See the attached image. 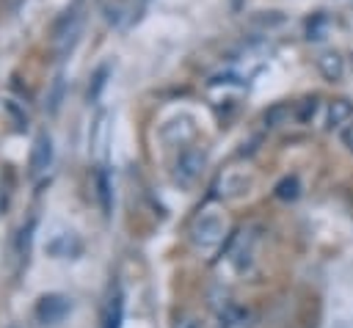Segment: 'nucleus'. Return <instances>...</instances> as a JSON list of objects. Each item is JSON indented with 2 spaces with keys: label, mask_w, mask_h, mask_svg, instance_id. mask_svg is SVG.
Here are the masks:
<instances>
[{
  "label": "nucleus",
  "mask_w": 353,
  "mask_h": 328,
  "mask_svg": "<svg viewBox=\"0 0 353 328\" xmlns=\"http://www.w3.org/2000/svg\"><path fill=\"white\" fill-rule=\"evenodd\" d=\"M69 311H72V298L69 295H61V292H47L33 306V317L41 325H58Z\"/></svg>",
  "instance_id": "1"
},
{
  "label": "nucleus",
  "mask_w": 353,
  "mask_h": 328,
  "mask_svg": "<svg viewBox=\"0 0 353 328\" xmlns=\"http://www.w3.org/2000/svg\"><path fill=\"white\" fill-rule=\"evenodd\" d=\"M77 33H80V8H77V6H69V8L61 11V17L52 22V36H50V39L58 44V52L66 55V52L72 50V44H74Z\"/></svg>",
  "instance_id": "2"
},
{
  "label": "nucleus",
  "mask_w": 353,
  "mask_h": 328,
  "mask_svg": "<svg viewBox=\"0 0 353 328\" xmlns=\"http://www.w3.org/2000/svg\"><path fill=\"white\" fill-rule=\"evenodd\" d=\"M190 237H193V243H196L199 248H204V251L215 248V245L221 243V237H223V221H221V215H215V212H201V215L193 221Z\"/></svg>",
  "instance_id": "3"
},
{
  "label": "nucleus",
  "mask_w": 353,
  "mask_h": 328,
  "mask_svg": "<svg viewBox=\"0 0 353 328\" xmlns=\"http://www.w3.org/2000/svg\"><path fill=\"white\" fill-rule=\"evenodd\" d=\"M204 168V152L196 149V146H185L179 154H176V165H174V174L182 185H193L199 179Z\"/></svg>",
  "instance_id": "4"
},
{
  "label": "nucleus",
  "mask_w": 353,
  "mask_h": 328,
  "mask_svg": "<svg viewBox=\"0 0 353 328\" xmlns=\"http://www.w3.org/2000/svg\"><path fill=\"white\" fill-rule=\"evenodd\" d=\"M52 135L50 132H39L36 141H33V149H30V174L33 176H41L50 165H52Z\"/></svg>",
  "instance_id": "5"
},
{
  "label": "nucleus",
  "mask_w": 353,
  "mask_h": 328,
  "mask_svg": "<svg viewBox=\"0 0 353 328\" xmlns=\"http://www.w3.org/2000/svg\"><path fill=\"white\" fill-rule=\"evenodd\" d=\"M80 240H77V234L74 232H61V234H55L50 243H47V254L52 256V259H74L77 254H80Z\"/></svg>",
  "instance_id": "6"
},
{
  "label": "nucleus",
  "mask_w": 353,
  "mask_h": 328,
  "mask_svg": "<svg viewBox=\"0 0 353 328\" xmlns=\"http://www.w3.org/2000/svg\"><path fill=\"white\" fill-rule=\"evenodd\" d=\"M317 72H320L328 83H339V80L345 77V58H342L336 50L320 52V55H317Z\"/></svg>",
  "instance_id": "7"
},
{
  "label": "nucleus",
  "mask_w": 353,
  "mask_h": 328,
  "mask_svg": "<svg viewBox=\"0 0 353 328\" xmlns=\"http://www.w3.org/2000/svg\"><path fill=\"white\" fill-rule=\"evenodd\" d=\"M121 320H124V295L121 289H113L102 309V328H121Z\"/></svg>",
  "instance_id": "8"
},
{
  "label": "nucleus",
  "mask_w": 353,
  "mask_h": 328,
  "mask_svg": "<svg viewBox=\"0 0 353 328\" xmlns=\"http://www.w3.org/2000/svg\"><path fill=\"white\" fill-rule=\"evenodd\" d=\"M350 119H353V102H350V99L339 96V99H334V102L328 105V113H325V124H328V130L345 127Z\"/></svg>",
  "instance_id": "9"
},
{
  "label": "nucleus",
  "mask_w": 353,
  "mask_h": 328,
  "mask_svg": "<svg viewBox=\"0 0 353 328\" xmlns=\"http://www.w3.org/2000/svg\"><path fill=\"white\" fill-rule=\"evenodd\" d=\"M94 187H97V201L102 207V215H110L113 212V182H110V174L105 168L97 171Z\"/></svg>",
  "instance_id": "10"
},
{
  "label": "nucleus",
  "mask_w": 353,
  "mask_h": 328,
  "mask_svg": "<svg viewBox=\"0 0 353 328\" xmlns=\"http://www.w3.org/2000/svg\"><path fill=\"white\" fill-rule=\"evenodd\" d=\"M108 77H110V66H108V63H102V66L94 69L91 83H88V94H85L88 105H97V102H99V96H102L105 85H108Z\"/></svg>",
  "instance_id": "11"
},
{
  "label": "nucleus",
  "mask_w": 353,
  "mask_h": 328,
  "mask_svg": "<svg viewBox=\"0 0 353 328\" xmlns=\"http://www.w3.org/2000/svg\"><path fill=\"white\" fill-rule=\"evenodd\" d=\"M63 91H66V80H63V74H55V77H52V83H50V91H47V102H44L50 116H55V113L61 110Z\"/></svg>",
  "instance_id": "12"
},
{
  "label": "nucleus",
  "mask_w": 353,
  "mask_h": 328,
  "mask_svg": "<svg viewBox=\"0 0 353 328\" xmlns=\"http://www.w3.org/2000/svg\"><path fill=\"white\" fill-rule=\"evenodd\" d=\"M3 107H6V113H8V119L14 121L17 130H25V127H28L30 116H28V110H25V102H19V99H14V96H6V99H3Z\"/></svg>",
  "instance_id": "13"
},
{
  "label": "nucleus",
  "mask_w": 353,
  "mask_h": 328,
  "mask_svg": "<svg viewBox=\"0 0 353 328\" xmlns=\"http://www.w3.org/2000/svg\"><path fill=\"white\" fill-rule=\"evenodd\" d=\"M317 110H320V99H317V96H306V99H301V102L295 105L292 116H295L298 124H312L314 116H317Z\"/></svg>",
  "instance_id": "14"
},
{
  "label": "nucleus",
  "mask_w": 353,
  "mask_h": 328,
  "mask_svg": "<svg viewBox=\"0 0 353 328\" xmlns=\"http://www.w3.org/2000/svg\"><path fill=\"white\" fill-rule=\"evenodd\" d=\"M273 190H276V198H281V201H295V198L301 196V179H298L295 174H290V176H284Z\"/></svg>",
  "instance_id": "15"
},
{
  "label": "nucleus",
  "mask_w": 353,
  "mask_h": 328,
  "mask_svg": "<svg viewBox=\"0 0 353 328\" xmlns=\"http://www.w3.org/2000/svg\"><path fill=\"white\" fill-rule=\"evenodd\" d=\"M292 110H295V107H290V102H276V105H270V107L265 110V124H268V127H281V124L290 119Z\"/></svg>",
  "instance_id": "16"
},
{
  "label": "nucleus",
  "mask_w": 353,
  "mask_h": 328,
  "mask_svg": "<svg viewBox=\"0 0 353 328\" xmlns=\"http://www.w3.org/2000/svg\"><path fill=\"white\" fill-rule=\"evenodd\" d=\"M251 22H254L256 28H262V30H273V28H281V25L287 22V17H284L281 11H259Z\"/></svg>",
  "instance_id": "17"
},
{
  "label": "nucleus",
  "mask_w": 353,
  "mask_h": 328,
  "mask_svg": "<svg viewBox=\"0 0 353 328\" xmlns=\"http://www.w3.org/2000/svg\"><path fill=\"white\" fill-rule=\"evenodd\" d=\"M174 328H204V320L196 317V314H179L176 322H174Z\"/></svg>",
  "instance_id": "18"
},
{
  "label": "nucleus",
  "mask_w": 353,
  "mask_h": 328,
  "mask_svg": "<svg viewBox=\"0 0 353 328\" xmlns=\"http://www.w3.org/2000/svg\"><path fill=\"white\" fill-rule=\"evenodd\" d=\"M323 28H325V19L314 17V22H309V28H306V39H323Z\"/></svg>",
  "instance_id": "19"
},
{
  "label": "nucleus",
  "mask_w": 353,
  "mask_h": 328,
  "mask_svg": "<svg viewBox=\"0 0 353 328\" xmlns=\"http://www.w3.org/2000/svg\"><path fill=\"white\" fill-rule=\"evenodd\" d=\"M8 328H17V325H8Z\"/></svg>",
  "instance_id": "20"
}]
</instances>
